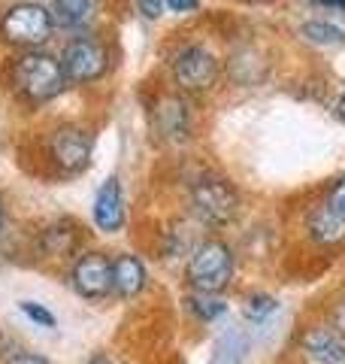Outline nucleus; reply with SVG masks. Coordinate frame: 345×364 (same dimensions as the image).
<instances>
[{
	"mask_svg": "<svg viewBox=\"0 0 345 364\" xmlns=\"http://www.w3.org/2000/svg\"><path fill=\"white\" fill-rule=\"evenodd\" d=\"M133 6L146 21H160L167 16V0H133Z\"/></svg>",
	"mask_w": 345,
	"mask_h": 364,
	"instance_id": "nucleus-22",
	"label": "nucleus"
},
{
	"mask_svg": "<svg viewBox=\"0 0 345 364\" xmlns=\"http://www.w3.org/2000/svg\"><path fill=\"white\" fill-rule=\"evenodd\" d=\"M185 210L206 234H224L246 210L243 188L218 167H200L185 182Z\"/></svg>",
	"mask_w": 345,
	"mask_h": 364,
	"instance_id": "nucleus-2",
	"label": "nucleus"
},
{
	"mask_svg": "<svg viewBox=\"0 0 345 364\" xmlns=\"http://www.w3.org/2000/svg\"><path fill=\"white\" fill-rule=\"evenodd\" d=\"M146 119L152 128L155 140L167 149H188L197 140L200 116H197V100L185 97L176 88H158L155 97L146 104Z\"/></svg>",
	"mask_w": 345,
	"mask_h": 364,
	"instance_id": "nucleus-9",
	"label": "nucleus"
},
{
	"mask_svg": "<svg viewBox=\"0 0 345 364\" xmlns=\"http://www.w3.org/2000/svg\"><path fill=\"white\" fill-rule=\"evenodd\" d=\"M18 310H21V316H25L28 322H33L37 328H45V331H55L58 328V316L40 301H18Z\"/></svg>",
	"mask_w": 345,
	"mask_h": 364,
	"instance_id": "nucleus-21",
	"label": "nucleus"
},
{
	"mask_svg": "<svg viewBox=\"0 0 345 364\" xmlns=\"http://www.w3.org/2000/svg\"><path fill=\"white\" fill-rule=\"evenodd\" d=\"M182 310L194 325L209 328L215 322H221L230 310L227 294H209V291H188L182 289Z\"/></svg>",
	"mask_w": 345,
	"mask_h": 364,
	"instance_id": "nucleus-17",
	"label": "nucleus"
},
{
	"mask_svg": "<svg viewBox=\"0 0 345 364\" xmlns=\"http://www.w3.org/2000/svg\"><path fill=\"white\" fill-rule=\"evenodd\" d=\"M128 195L119 173H109L97 186L94 200H91V228L103 237H115L128 228Z\"/></svg>",
	"mask_w": 345,
	"mask_h": 364,
	"instance_id": "nucleus-14",
	"label": "nucleus"
},
{
	"mask_svg": "<svg viewBox=\"0 0 345 364\" xmlns=\"http://www.w3.org/2000/svg\"><path fill=\"white\" fill-rule=\"evenodd\" d=\"M152 289V270L136 249L112 252V301L133 304Z\"/></svg>",
	"mask_w": 345,
	"mask_h": 364,
	"instance_id": "nucleus-15",
	"label": "nucleus"
},
{
	"mask_svg": "<svg viewBox=\"0 0 345 364\" xmlns=\"http://www.w3.org/2000/svg\"><path fill=\"white\" fill-rule=\"evenodd\" d=\"M273 73V55L261 40H239L224 52V82L236 88H258Z\"/></svg>",
	"mask_w": 345,
	"mask_h": 364,
	"instance_id": "nucleus-13",
	"label": "nucleus"
},
{
	"mask_svg": "<svg viewBox=\"0 0 345 364\" xmlns=\"http://www.w3.org/2000/svg\"><path fill=\"white\" fill-rule=\"evenodd\" d=\"M297 37H300L306 46L321 52H333V49H342L345 46V28L333 18H303L297 25Z\"/></svg>",
	"mask_w": 345,
	"mask_h": 364,
	"instance_id": "nucleus-18",
	"label": "nucleus"
},
{
	"mask_svg": "<svg viewBox=\"0 0 345 364\" xmlns=\"http://www.w3.org/2000/svg\"><path fill=\"white\" fill-rule=\"evenodd\" d=\"M43 170L52 179H76L94 158V128L82 119H55L40 136Z\"/></svg>",
	"mask_w": 345,
	"mask_h": 364,
	"instance_id": "nucleus-5",
	"label": "nucleus"
},
{
	"mask_svg": "<svg viewBox=\"0 0 345 364\" xmlns=\"http://www.w3.org/2000/svg\"><path fill=\"white\" fill-rule=\"evenodd\" d=\"M309 9L318 13H330V16H345V0H303Z\"/></svg>",
	"mask_w": 345,
	"mask_h": 364,
	"instance_id": "nucleus-24",
	"label": "nucleus"
},
{
	"mask_svg": "<svg viewBox=\"0 0 345 364\" xmlns=\"http://www.w3.org/2000/svg\"><path fill=\"white\" fill-rule=\"evenodd\" d=\"M203 9V0H167V16L176 18H191Z\"/></svg>",
	"mask_w": 345,
	"mask_h": 364,
	"instance_id": "nucleus-23",
	"label": "nucleus"
},
{
	"mask_svg": "<svg viewBox=\"0 0 345 364\" xmlns=\"http://www.w3.org/2000/svg\"><path fill=\"white\" fill-rule=\"evenodd\" d=\"M82 364H121L115 355H106V352H100V355H94V358H88V361H82Z\"/></svg>",
	"mask_w": 345,
	"mask_h": 364,
	"instance_id": "nucleus-28",
	"label": "nucleus"
},
{
	"mask_svg": "<svg viewBox=\"0 0 345 364\" xmlns=\"http://www.w3.org/2000/svg\"><path fill=\"white\" fill-rule=\"evenodd\" d=\"M58 58L70 88H97L115 70V46L103 31H85L64 37Z\"/></svg>",
	"mask_w": 345,
	"mask_h": 364,
	"instance_id": "nucleus-7",
	"label": "nucleus"
},
{
	"mask_svg": "<svg viewBox=\"0 0 345 364\" xmlns=\"http://www.w3.org/2000/svg\"><path fill=\"white\" fill-rule=\"evenodd\" d=\"M275 310H279V298L267 289H251L243 294V301H239V313H243V318L248 325L270 322L275 316Z\"/></svg>",
	"mask_w": 345,
	"mask_h": 364,
	"instance_id": "nucleus-19",
	"label": "nucleus"
},
{
	"mask_svg": "<svg viewBox=\"0 0 345 364\" xmlns=\"http://www.w3.org/2000/svg\"><path fill=\"white\" fill-rule=\"evenodd\" d=\"M333 116H336V122L345 128V85L339 88V95H336V100H333Z\"/></svg>",
	"mask_w": 345,
	"mask_h": 364,
	"instance_id": "nucleus-26",
	"label": "nucleus"
},
{
	"mask_svg": "<svg viewBox=\"0 0 345 364\" xmlns=\"http://www.w3.org/2000/svg\"><path fill=\"white\" fill-rule=\"evenodd\" d=\"M88 246L85 225L73 215H55L33 231V258L40 264L64 270L70 261Z\"/></svg>",
	"mask_w": 345,
	"mask_h": 364,
	"instance_id": "nucleus-12",
	"label": "nucleus"
},
{
	"mask_svg": "<svg viewBox=\"0 0 345 364\" xmlns=\"http://www.w3.org/2000/svg\"><path fill=\"white\" fill-rule=\"evenodd\" d=\"M315 313H321L330 325H336L339 331L345 334V282H342V286H336V289H333V291L327 294L324 304H321Z\"/></svg>",
	"mask_w": 345,
	"mask_h": 364,
	"instance_id": "nucleus-20",
	"label": "nucleus"
},
{
	"mask_svg": "<svg viewBox=\"0 0 345 364\" xmlns=\"http://www.w3.org/2000/svg\"><path fill=\"white\" fill-rule=\"evenodd\" d=\"M61 31L55 25L49 0H9L0 6V46L6 52L49 49Z\"/></svg>",
	"mask_w": 345,
	"mask_h": 364,
	"instance_id": "nucleus-8",
	"label": "nucleus"
},
{
	"mask_svg": "<svg viewBox=\"0 0 345 364\" xmlns=\"http://www.w3.org/2000/svg\"><path fill=\"white\" fill-rule=\"evenodd\" d=\"M246 4H248V0H246Z\"/></svg>",
	"mask_w": 345,
	"mask_h": 364,
	"instance_id": "nucleus-29",
	"label": "nucleus"
},
{
	"mask_svg": "<svg viewBox=\"0 0 345 364\" xmlns=\"http://www.w3.org/2000/svg\"><path fill=\"white\" fill-rule=\"evenodd\" d=\"M0 88L9 95L16 107L37 112L61 100L70 82L64 76V67L58 52L52 49H28V52H9L0 64Z\"/></svg>",
	"mask_w": 345,
	"mask_h": 364,
	"instance_id": "nucleus-1",
	"label": "nucleus"
},
{
	"mask_svg": "<svg viewBox=\"0 0 345 364\" xmlns=\"http://www.w3.org/2000/svg\"><path fill=\"white\" fill-rule=\"evenodd\" d=\"M55 25L64 37L85 31H100L106 16V0H49Z\"/></svg>",
	"mask_w": 345,
	"mask_h": 364,
	"instance_id": "nucleus-16",
	"label": "nucleus"
},
{
	"mask_svg": "<svg viewBox=\"0 0 345 364\" xmlns=\"http://www.w3.org/2000/svg\"><path fill=\"white\" fill-rule=\"evenodd\" d=\"M164 76L167 85L185 97H212L224 82V52L212 40L182 37L167 49Z\"/></svg>",
	"mask_w": 345,
	"mask_h": 364,
	"instance_id": "nucleus-4",
	"label": "nucleus"
},
{
	"mask_svg": "<svg viewBox=\"0 0 345 364\" xmlns=\"http://www.w3.org/2000/svg\"><path fill=\"white\" fill-rule=\"evenodd\" d=\"M288 352L294 364H345V334L321 313H312L294 328Z\"/></svg>",
	"mask_w": 345,
	"mask_h": 364,
	"instance_id": "nucleus-10",
	"label": "nucleus"
},
{
	"mask_svg": "<svg viewBox=\"0 0 345 364\" xmlns=\"http://www.w3.org/2000/svg\"><path fill=\"white\" fill-rule=\"evenodd\" d=\"M239 249L224 234H203L182 264V289L227 294L239 277Z\"/></svg>",
	"mask_w": 345,
	"mask_h": 364,
	"instance_id": "nucleus-6",
	"label": "nucleus"
},
{
	"mask_svg": "<svg viewBox=\"0 0 345 364\" xmlns=\"http://www.w3.org/2000/svg\"><path fill=\"white\" fill-rule=\"evenodd\" d=\"M297 234L315 255L345 252V170L306 198L297 213Z\"/></svg>",
	"mask_w": 345,
	"mask_h": 364,
	"instance_id": "nucleus-3",
	"label": "nucleus"
},
{
	"mask_svg": "<svg viewBox=\"0 0 345 364\" xmlns=\"http://www.w3.org/2000/svg\"><path fill=\"white\" fill-rule=\"evenodd\" d=\"M64 279L67 289L85 304L112 301V252L100 246H85L64 267Z\"/></svg>",
	"mask_w": 345,
	"mask_h": 364,
	"instance_id": "nucleus-11",
	"label": "nucleus"
},
{
	"mask_svg": "<svg viewBox=\"0 0 345 364\" xmlns=\"http://www.w3.org/2000/svg\"><path fill=\"white\" fill-rule=\"evenodd\" d=\"M6 225H9V207H6V198L0 195V240L6 237Z\"/></svg>",
	"mask_w": 345,
	"mask_h": 364,
	"instance_id": "nucleus-27",
	"label": "nucleus"
},
{
	"mask_svg": "<svg viewBox=\"0 0 345 364\" xmlns=\"http://www.w3.org/2000/svg\"><path fill=\"white\" fill-rule=\"evenodd\" d=\"M4 364H52L45 355H40V352H31V349H21V352H16L9 361H4Z\"/></svg>",
	"mask_w": 345,
	"mask_h": 364,
	"instance_id": "nucleus-25",
	"label": "nucleus"
}]
</instances>
